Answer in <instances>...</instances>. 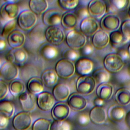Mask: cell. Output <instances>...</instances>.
<instances>
[{"label": "cell", "mask_w": 130, "mask_h": 130, "mask_svg": "<svg viewBox=\"0 0 130 130\" xmlns=\"http://www.w3.org/2000/svg\"><path fill=\"white\" fill-rule=\"evenodd\" d=\"M89 116L86 113H81L78 117V121L80 124L86 125L89 121Z\"/></svg>", "instance_id": "obj_47"}, {"label": "cell", "mask_w": 130, "mask_h": 130, "mask_svg": "<svg viewBox=\"0 0 130 130\" xmlns=\"http://www.w3.org/2000/svg\"><path fill=\"white\" fill-rule=\"evenodd\" d=\"M113 93V87L108 83L99 84L96 89V94L98 98L105 100H108L111 98Z\"/></svg>", "instance_id": "obj_27"}, {"label": "cell", "mask_w": 130, "mask_h": 130, "mask_svg": "<svg viewBox=\"0 0 130 130\" xmlns=\"http://www.w3.org/2000/svg\"><path fill=\"white\" fill-rule=\"evenodd\" d=\"M16 2V1H6V3L2 5L0 16L6 22L14 20L18 16L19 7Z\"/></svg>", "instance_id": "obj_4"}, {"label": "cell", "mask_w": 130, "mask_h": 130, "mask_svg": "<svg viewBox=\"0 0 130 130\" xmlns=\"http://www.w3.org/2000/svg\"><path fill=\"white\" fill-rule=\"evenodd\" d=\"M6 59L7 62L12 63L16 66H22L27 60L28 54L22 48L12 49L8 52Z\"/></svg>", "instance_id": "obj_9"}, {"label": "cell", "mask_w": 130, "mask_h": 130, "mask_svg": "<svg viewBox=\"0 0 130 130\" xmlns=\"http://www.w3.org/2000/svg\"><path fill=\"white\" fill-rule=\"evenodd\" d=\"M114 98L119 105L126 106L130 103V91L125 87L120 88L116 91Z\"/></svg>", "instance_id": "obj_32"}, {"label": "cell", "mask_w": 130, "mask_h": 130, "mask_svg": "<svg viewBox=\"0 0 130 130\" xmlns=\"http://www.w3.org/2000/svg\"><path fill=\"white\" fill-rule=\"evenodd\" d=\"M1 6H2V5H1V2H0V10H1Z\"/></svg>", "instance_id": "obj_56"}, {"label": "cell", "mask_w": 130, "mask_h": 130, "mask_svg": "<svg viewBox=\"0 0 130 130\" xmlns=\"http://www.w3.org/2000/svg\"><path fill=\"white\" fill-rule=\"evenodd\" d=\"M36 103L40 110L44 111H48L52 109L54 107L55 99L50 92L44 91L38 94Z\"/></svg>", "instance_id": "obj_13"}, {"label": "cell", "mask_w": 130, "mask_h": 130, "mask_svg": "<svg viewBox=\"0 0 130 130\" xmlns=\"http://www.w3.org/2000/svg\"><path fill=\"white\" fill-rule=\"evenodd\" d=\"M9 90L14 97H19L21 94L25 92V85L23 82L18 79H16L9 84Z\"/></svg>", "instance_id": "obj_33"}, {"label": "cell", "mask_w": 130, "mask_h": 130, "mask_svg": "<svg viewBox=\"0 0 130 130\" xmlns=\"http://www.w3.org/2000/svg\"><path fill=\"white\" fill-rule=\"evenodd\" d=\"M30 11L36 15L44 13L48 7V3L45 0H31L29 1Z\"/></svg>", "instance_id": "obj_29"}, {"label": "cell", "mask_w": 130, "mask_h": 130, "mask_svg": "<svg viewBox=\"0 0 130 130\" xmlns=\"http://www.w3.org/2000/svg\"><path fill=\"white\" fill-rule=\"evenodd\" d=\"M110 5L116 11H123L126 9L129 6V0H110Z\"/></svg>", "instance_id": "obj_38"}, {"label": "cell", "mask_w": 130, "mask_h": 130, "mask_svg": "<svg viewBox=\"0 0 130 130\" xmlns=\"http://www.w3.org/2000/svg\"><path fill=\"white\" fill-rule=\"evenodd\" d=\"M89 116L91 121L96 124L104 123L107 118L105 110L103 107H94L91 109Z\"/></svg>", "instance_id": "obj_24"}, {"label": "cell", "mask_w": 130, "mask_h": 130, "mask_svg": "<svg viewBox=\"0 0 130 130\" xmlns=\"http://www.w3.org/2000/svg\"><path fill=\"white\" fill-rule=\"evenodd\" d=\"M55 71L58 77L67 79L71 77L75 73V65L70 61L61 59L56 63Z\"/></svg>", "instance_id": "obj_6"}, {"label": "cell", "mask_w": 130, "mask_h": 130, "mask_svg": "<svg viewBox=\"0 0 130 130\" xmlns=\"http://www.w3.org/2000/svg\"><path fill=\"white\" fill-rule=\"evenodd\" d=\"M92 77L99 84L107 83L110 78V73L105 68H99L94 70Z\"/></svg>", "instance_id": "obj_36"}, {"label": "cell", "mask_w": 130, "mask_h": 130, "mask_svg": "<svg viewBox=\"0 0 130 130\" xmlns=\"http://www.w3.org/2000/svg\"><path fill=\"white\" fill-rule=\"evenodd\" d=\"M61 56L62 59H64L73 62L76 61L79 59L80 54L76 50L70 48L64 50L61 54Z\"/></svg>", "instance_id": "obj_40"}, {"label": "cell", "mask_w": 130, "mask_h": 130, "mask_svg": "<svg viewBox=\"0 0 130 130\" xmlns=\"http://www.w3.org/2000/svg\"><path fill=\"white\" fill-rule=\"evenodd\" d=\"M51 124L49 120L41 118L33 123L31 130H50Z\"/></svg>", "instance_id": "obj_37"}, {"label": "cell", "mask_w": 130, "mask_h": 130, "mask_svg": "<svg viewBox=\"0 0 130 130\" xmlns=\"http://www.w3.org/2000/svg\"><path fill=\"white\" fill-rule=\"evenodd\" d=\"M71 124L67 121L54 120L51 124L50 130H71Z\"/></svg>", "instance_id": "obj_42"}, {"label": "cell", "mask_w": 130, "mask_h": 130, "mask_svg": "<svg viewBox=\"0 0 130 130\" xmlns=\"http://www.w3.org/2000/svg\"><path fill=\"white\" fill-rule=\"evenodd\" d=\"M92 45L90 44H85L81 49L80 51L81 54L85 56H90L93 53L94 49Z\"/></svg>", "instance_id": "obj_46"}, {"label": "cell", "mask_w": 130, "mask_h": 130, "mask_svg": "<svg viewBox=\"0 0 130 130\" xmlns=\"http://www.w3.org/2000/svg\"><path fill=\"white\" fill-rule=\"evenodd\" d=\"M1 64V58H0V66Z\"/></svg>", "instance_id": "obj_57"}, {"label": "cell", "mask_w": 130, "mask_h": 130, "mask_svg": "<svg viewBox=\"0 0 130 130\" xmlns=\"http://www.w3.org/2000/svg\"><path fill=\"white\" fill-rule=\"evenodd\" d=\"M70 89L69 86L63 83H59L53 87L52 95L55 100L59 102L65 101L70 96Z\"/></svg>", "instance_id": "obj_23"}, {"label": "cell", "mask_w": 130, "mask_h": 130, "mask_svg": "<svg viewBox=\"0 0 130 130\" xmlns=\"http://www.w3.org/2000/svg\"><path fill=\"white\" fill-rule=\"evenodd\" d=\"M74 14L77 17L78 20L81 21L90 16L87 8L84 7H80L77 8Z\"/></svg>", "instance_id": "obj_44"}, {"label": "cell", "mask_w": 130, "mask_h": 130, "mask_svg": "<svg viewBox=\"0 0 130 130\" xmlns=\"http://www.w3.org/2000/svg\"><path fill=\"white\" fill-rule=\"evenodd\" d=\"M128 74L130 75V64L129 65V66L128 67Z\"/></svg>", "instance_id": "obj_54"}, {"label": "cell", "mask_w": 130, "mask_h": 130, "mask_svg": "<svg viewBox=\"0 0 130 130\" xmlns=\"http://www.w3.org/2000/svg\"><path fill=\"white\" fill-rule=\"evenodd\" d=\"M93 103L94 107H102L104 104V101L100 98L96 97L94 99Z\"/></svg>", "instance_id": "obj_51"}, {"label": "cell", "mask_w": 130, "mask_h": 130, "mask_svg": "<svg viewBox=\"0 0 130 130\" xmlns=\"http://www.w3.org/2000/svg\"><path fill=\"white\" fill-rule=\"evenodd\" d=\"M99 24L96 20L89 16L82 20L80 24V32L85 36H93L99 30Z\"/></svg>", "instance_id": "obj_14"}, {"label": "cell", "mask_w": 130, "mask_h": 130, "mask_svg": "<svg viewBox=\"0 0 130 130\" xmlns=\"http://www.w3.org/2000/svg\"><path fill=\"white\" fill-rule=\"evenodd\" d=\"M67 102L70 109L76 111L83 110L86 108L87 104L86 99L77 92L72 93L69 96Z\"/></svg>", "instance_id": "obj_17"}, {"label": "cell", "mask_w": 130, "mask_h": 130, "mask_svg": "<svg viewBox=\"0 0 130 130\" xmlns=\"http://www.w3.org/2000/svg\"><path fill=\"white\" fill-rule=\"evenodd\" d=\"M86 37L80 31L72 30L66 37V42L71 49L77 50L81 49L86 43Z\"/></svg>", "instance_id": "obj_2"}, {"label": "cell", "mask_w": 130, "mask_h": 130, "mask_svg": "<svg viewBox=\"0 0 130 130\" xmlns=\"http://www.w3.org/2000/svg\"><path fill=\"white\" fill-rule=\"evenodd\" d=\"M15 107L11 101L7 100L0 101V114L10 119L13 117Z\"/></svg>", "instance_id": "obj_35"}, {"label": "cell", "mask_w": 130, "mask_h": 130, "mask_svg": "<svg viewBox=\"0 0 130 130\" xmlns=\"http://www.w3.org/2000/svg\"><path fill=\"white\" fill-rule=\"evenodd\" d=\"M8 44L13 49L20 48L24 44L25 36L21 31L15 30L7 38Z\"/></svg>", "instance_id": "obj_22"}, {"label": "cell", "mask_w": 130, "mask_h": 130, "mask_svg": "<svg viewBox=\"0 0 130 130\" xmlns=\"http://www.w3.org/2000/svg\"><path fill=\"white\" fill-rule=\"evenodd\" d=\"M46 41L53 46L61 45L65 39L64 31L57 26H50L46 30Z\"/></svg>", "instance_id": "obj_8"}, {"label": "cell", "mask_w": 130, "mask_h": 130, "mask_svg": "<svg viewBox=\"0 0 130 130\" xmlns=\"http://www.w3.org/2000/svg\"><path fill=\"white\" fill-rule=\"evenodd\" d=\"M37 20V18L36 14L30 10H25L19 13L17 23L21 29L26 31L34 27Z\"/></svg>", "instance_id": "obj_5"}, {"label": "cell", "mask_w": 130, "mask_h": 130, "mask_svg": "<svg viewBox=\"0 0 130 130\" xmlns=\"http://www.w3.org/2000/svg\"><path fill=\"white\" fill-rule=\"evenodd\" d=\"M70 108L62 102L56 103L52 109V116L54 120H64L69 115Z\"/></svg>", "instance_id": "obj_21"}, {"label": "cell", "mask_w": 130, "mask_h": 130, "mask_svg": "<svg viewBox=\"0 0 130 130\" xmlns=\"http://www.w3.org/2000/svg\"><path fill=\"white\" fill-rule=\"evenodd\" d=\"M96 82L92 76H80L76 81V89L80 94L88 95L92 93L96 86Z\"/></svg>", "instance_id": "obj_3"}, {"label": "cell", "mask_w": 130, "mask_h": 130, "mask_svg": "<svg viewBox=\"0 0 130 130\" xmlns=\"http://www.w3.org/2000/svg\"><path fill=\"white\" fill-rule=\"evenodd\" d=\"M116 53L120 56V57L123 59L124 61L125 60H127L130 58V56L129 55L127 49L123 48L119 49Z\"/></svg>", "instance_id": "obj_48"}, {"label": "cell", "mask_w": 130, "mask_h": 130, "mask_svg": "<svg viewBox=\"0 0 130 130\" xmlns=\"http://www.w3.org/2000/svg\"><path fill=\"white\" fill-rule=\"evenodd\" d=\"M127 51H128V54H129V55L130 56V44L129 45H128V48H127Z\"/></svg>", "instance_id": "obj_53"}, {"label": "cell", "mask_w": 130, "mask_h": 130, "mask_svg": "<svg viewBox=\"0 0 130 130\" xmlns=\"http://www.w3.org/2000/svg\"><path fill=\"white\" fill-rule=\"evenodd\" d=\"M8 91V85L5 81L0 80V101H2L7 96Z\"/></svg>", "instance_id": "obj_45"}, {"label": "cell", "mask_w": 130, "mask_h": 130, "mask_svg": "<svg viewBox=\"0 0 130 130\" xmlns=\"http://www.w3.org/2000/svg\"><path fill=\"white\" fill-rule=\"evenodd\" d=\"M41 56L46 60H52L55 58L58 54L57 49L53 45L46 44L42 46L40 50Z\"/></svg>", "instance_id": "obj_34"}, {"label": "cell", "mask_w": 130, "mask_h": 130, "mask_svg": "<svg viewBox=\"0 0 130 130\" xmlns=\"http://www.w3.org/2000/svg\"><path fill=\"white\" fill-rule=\"evenodd\" d=\"M92 46L98 50L104 49L109 43V35L103 30H99L92 37Z\"/></svg>", "instance_id": "obj_18"}, {"label": "cell", "mask_w": 130, "mask_h": 130, "mask_svg": "<svg viewBox=\"0 0 130 130\" xmlns=\"http://www.w3.org/2000/svg\"><path fill=\"white\" fill-rule=\"evenodd\" d=\"M46 26L43 24L35 25L29 32L28 36L30 40L37 45L43 44L46 41Z\"/></svg>", "instance_id": "obj_16"}, {"label": "cell", "mask_w": 130, "mask_h": 130, "mask_svg": "<svg viewBox=\"0 0 130 130\" xmlns=\"http://www.w3.org/2000/svg\"><path fill=\"white\" fill-rule=\"evenodd\" d=\"M7 41L5 38L0 36V52L6 50L7 46Z\"/></svg>", "instance_id": "obj_50"}, {"label": "cell", "mask_w": 130, "mask_h": 130, "mask_svg": "<svg viewBox=\"0 0 130 130\" xmlns=\"http://www.w3.org/2000/svg\"><path fill=\"white\" fill-rule=\"evenodd\" d=\"M17 24V20L15 19L6 22L2 28L1 36L4 38H7L12 32L15 30Z\"/></svg>", "instance_id": "obj_41"}, {"label": "cell", "mask_w": 130, "mask_h": 130, "mask_svg": "<svg viewBox=\"0 0 130 130\" xmlns=\"http://www.w3.org/2000/svg\"><path fill=\"white\" fill-rule=\"evenodd\" d=\"M62 15L56 10H49L43 15L42 21L45 26L48 27L56 26L61 23Z\"/></svg>", "instance_id": "obj_19"}, {"label": "cell", "mask_w": 130, "mask_h": 130, "mask_svg": "<svg viewBox=\"0 0 130 130\" xmlns=\"http://www.w3.org/2000/svg\"><path fill=\"white\" fill-rule=\"evenodd\" d=\"M75 73L80 76H88L93 71L94 63L93 61L86 57L80 58L75 63Z\"/></svg>", "instance_id": "obj_15"}, {"label": "cell", "mask_w": 130, "mask_h": 130, "mask_svg": "<svg viewBox=\"0 0 130 130\" xmlns=\"http://www.w3.org/2000/svg\"><path fill=\"white\" fill-rule=\"evenodd\" d=\"M57 3L62 9L70 11L76 9L78 6L79 1L78 0H58Z\"/></svg>", "instance_id": "obj_39"}, {"label": "cell", "mask_w": 130, "mask_h": 130, "mask_svg": "<svg viewBox=\"0 0 130 130\" xmlns=\"http://www.w3.org/2000/svg\"><path fill=\"white\" fill-rule=\"evenodd\" d=\"M27 88L29 92L33 95L39 94L43 92L44 84L40 79L37 77H32L27 82Z\"/></svg>", "instance_id": "obj_31"}, {"label": "cell", "mask_w": 130, "mask_h": 130, "mask_svg": "<svg viewBox=\"0 0 130 130\" xmlns=\"http://www.w3.org/2000/svg\"><path fill=\"white\" fill-rule=\"evenodd\" d=\"M128 14H129V15L130 16V8H129V10H128Z\"/></svg>", "instance_id": "obj_55"}, {"label": "cell", "mask_w": 130, "mask_h": 130, "mask_svg": "<svg viewBox=\"0 0 130 130\" xmlns=\"http://www.w3.org/2000/svg\"><path fill=\"white\" fill-rule=\"evenodd\" d=\"M78 19L72 12H66L62 15L61 24L62 27L67 30H73L78 23Z\"/></svg>", "instance_id": "obj_28"}, {"label": "cell", "mask_w": 130, "mask_h": 130, "mask_svg": "<svg viewBox=\"0 0 130 130\" xmlns=\"http://www.w3.org/2000/svg\"><path fill=\"white\" fill-rule=\"evenodd\" d=\"M31 115L25 112L17 113L13 118V126L16 130H27L32 123Z\"/></svg>", "instance_id": "obj_11"}, {"label": "cell", "mask_w": 130, "mask_h": 130, "mask_svg": "<svg viewBox=\"0 0 130 130\" xmlns=\"http://www.w3.org/2000/svg\"><path fill=\"white\" fill-rule=\"evenodd\" d=\"M120 25V19L119 17L112 13L105 15L101 19L100 23L102 30L110 32L117 30Z\"/></svg>", "instance_id": "obj_7"}, {"label": "cell", "mask_w": 130, "mask_h": 130, "mask_svg": "<svg viewBox=\"0 0 130 130\" xmlns=\"http://www.w3.org/2000/svg\"><path fill=\"white\" fill-rule=\"evenodd\" d=\"M120 31L128 42L130 41V19L124 20L120 25Z\"/></svg>", "instance_id": "obj_43"}, {"label": "cell", "mask_w": 130, "mask_h": 130, "mask_svg": "<svg viewBox=\"0 0 130 130\" xmlns=\"http://www.w3.org/2000/svg\"><path fill=\"white\" fill-rule=\"evenodd\" d=\"M18 74L17 66L9 62H5L0 68V78L5 82H11L16 79Z\"/></svg>", "instance_id": "obj_10"}, {"label": "cell", "mask_w": 130, "mask_h": 130, "mask_svg": "<svg viewBox=\"0 0 130 130\" xmlns=\"http://www.w3.org/2000/svg\"><path fill=\"white\" fill-rule=\"evenodd\" d=\"M87 8L89 15L94 18H102L107 11L106 3L101 0L90 1Z\"/></svg>", "instance_id": "obj_12"}, {"label": "cell", "mask_w": 130, "mask_h": 130, "mask_svg": "<svg viewBox=\"0 0 130 130\" xmlns=\"http://www.w3.org/2000/svg\"><path fill=\"white\" fill-rule=\"evenodd\" d=\"M18 100L23 112H29L35 109L37 103L32 94L27 92H24L18 97Z\"/></svg>", "instance_id": "obj_20"}, {"label": "cell", "mask_w": 130, "mask_h": 130, "mask_svg": "<svg viewBox=\"0 0 130 130\" xmlns=\"http://www.w3.org/2000/svg\"><path fill=\"white\" fill-rule=\"evenodd\" d=\"M125 122L127 126L130 128V111H128L125 116Z\"/></svg>", "instance_id": "obj_52"}, {"label": "cell", "mask_w": 130, "mask_h": 130, "mask_svg": "<svg viewBox=\"0 0 130 130\" xmlns=\"http://www.w3.org/2000/svg\"><path fill=\"white\" fill-rule=\"evenodd\" d=\"M124 61L116 53L107 54L103 60L104 68L109 73H116L120 71L124 66Z\"/></svg>", "instance_id": "obj_1"}, {"label": "cell", "mask_w": 130, "mask_h": 130, "mask_svg": "<svg viewBox=\"0 0 130 130\" xmlns=\"http://www.w3.org/2000/svg\"><path fill=\"white\" fill-rule=\"evenodd\" d=\"M125 111L122 107L118 105L111 106L108 110V116L113 122H120L125 118Z\"/></svg>", "instance_id": "obj_25"}, {"label": "cell", "mask_w": 130, "mask_h": 130, "mask_svg": "<svg viewBox=\"0 0 130 130\" xmlns=\"http://www.w3.org/2000/svg\"><path fill=\"white\" fill-rule=\"evenodd\" d=\"M9 119L5 116L0 114V130L5 129L9 123Z\"/></svg>", "instance_id": "obj_49"}, {"label": "cell", "mask_w": 130, "mask_h": 130, "mask_svg": "<svg viewBox=\"0 0 130 130\" xmlns=\"http://www.w3.org/2000/svg\"><path fill=\"white\" fill-rule=\"evenodd\" d=\"M128 42L119 30H115L110 32L109 35V43L114 48H118Z\"/></svg>", "instance_id": "obj_30"}, {"label": "cell", "mask_w": 130, "mask_h": 130, "mask_svg": "<svg viewBox=\"0 0 130 130\" xmlns=\"http://www.w3.org/2000/svg\"><path fill=\"white\" fill-rule=\"evenodd\" d=\"M58 78V76L54 70L47 69L42 74L41 80L45 86L50 88L56 85Z\"/></svg>", "instance_id": "obj_26"}]
</instances>
